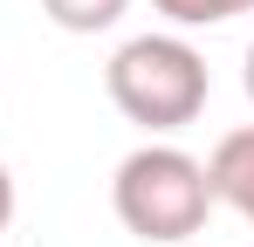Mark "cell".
I'll use <instances>...</instances> for the list:
<instances>
[{
	"label": "cell",
	"instance_id": "cell-1",
	"mask_svg": "<svg viewBox=\"0 0 254 247\" xmlns=\"http://www.w3.org/2000/svg\"><path fill=\"white\" fill-rule=\"evenodd\" d=\"M110 206L124 220V234L151 247H179L206 227L213 213V185H206V165L179 144H137L117 179H110Z\"/></svg>",
	"mask_w": 254,
	"mask_h": 247
},
{
	"label": "cell",
	"instance_id": "cell-6",
	"mask_svg": "<svg viewBox=\"0 0 254 247\" xmlns=\"http://www.w3.org/2000/svg\"><path fill=\"white\" fill-rule=\"evenodd\" d=\"M14 206H21V192H14V172H7V158H0V234L14 227Z\"/></svg>",
	"mask_w": 254,
	"mask_h": 247
},
{
	"label": "cell",
	"instance_id": "cell-7",
	"mask_svg": "<svg viewBox=\"0 0 254 247\" xmlns=\"http://www.w3.org/2000/svg\"><path fill=\"white\" fill-rule=\"evenodd\" d=\"M248 96H254V41H248Z\"/></svg>",
	"mask_w": 254,
	"mask_h": 247
},
{
	"label": "cell",
	"instance_id": "cell-3",
	"mask_svg": "<svg viewBox=\"0 0 254 247\" xmlns=\"http://www.w3.org/2000/svg\"><path fill=\"white\" fill-rule=\"evenodd\" d=\"M206 185H213V199H227V206L254 227V124L227 130V137L213 144V158H206Z\"/></svg>",
	"mask_w": 254,
	"mask_h": 247
},
{
	"label": "cell",
	"instance_id": "cell-2",
	"mask_svg": "<svg viewBox=\"0 0 254 247\" xmlns=\"http://www.w3.org/2000/svg\"><path fill=\"white\" fill-rule=\"evenodd\" d=\"M103 89H110V103L130 124H144V130H186L206 110L213 76H206V55L186 35H130L110 55Z\"/></svg>",
	"mask_w": 254,
	"mask_h": 247
},
{
	"label": "cell",
	"instance_id": "cell-5",
	"mask_svg": "<svg viewBox=\"0 0 254 247\" xmlns=\"http://www.w3.org/2000/svg\"><path fill=\"white\" fill-rule=\"evenodd\" d=\"M172 28H213V21H234V14H254V0H151Z\"/></svg>",
	"mask_w": 254,
	"mask_h": 247
},
{
	"label": "cell",
	"instance_id": "cell-4",
	"mask_svg": "<svg viewBox=\"0 0 254 247\" xmlns=\"http://www.w3.org/2000/svg\"><path fill=\"white\" fill-rule=\"evenodd\" d=\"M130 0H42V14L62 28V35H103V28H117L124 21Z\"/></svg>",
	"mask_w": 254,
	"mask_h": 247
},
{
	"label": "cell",
	"instance_id": "cell-8",
	"mask_svg": "<svg viewBox=\"0 0 254 247\" xmlns=\"http://www.w3.org/2000/svg\"><path fill=\"white\" fill-rule=\"evenodd\" d=\"M0 247H14V241H0Z\"/></svg>",
	"mask_w": 254,
	"mask_h": 247
}]
</instances>
